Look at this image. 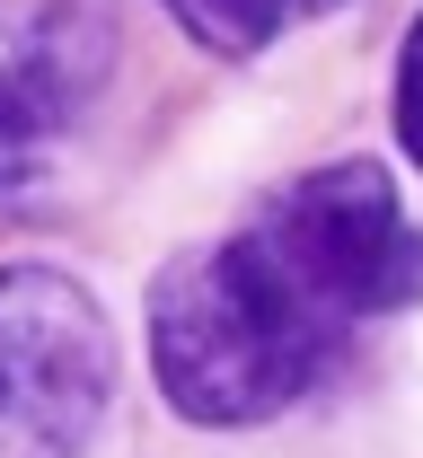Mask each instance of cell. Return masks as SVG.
<instances>
[{
    "label": "cell",
    "mask_w": 423,
    "mask_h": 458,
    "mask_svg": "<svg viewBox=\"0 0 423 458\" xmlns=\"http://www.w3.org/2000/svg\"><path fill=\"white\" fill-rule=\"evenodd\" d=\"M397 141L423 168V9L406 18V45H397Z\"/></svg>",
    "instance_id": "8992f818"
},
{
    "label": "cell",
    "mask_w": 423,
    "mask_h": 458,
    "mask_svg": "<svg viewBox=\"0 0 423 458\" xmlns=\"http://www.w3.org/2000/svg\"><path fill=\"white\" fill-rule=\"evenodd\" d=\"M115 397L97 291L62 265H0V458H80Z\"/></svg>",
    "instance_id": "7a4b0ae2"
},
{
    "label": "cell",
    "mask_w": 423,
    "mask_h": 458,
    "mask_svg": "<svg viewBox=\"0 0 423 458\" xmlns=\"http://www.w3.org/2000/svg\"><path fill=\"white\" fill-rule=\"evenodd\" d=\"M423 300V229L379 159L274 185L230 238L185 247L150 283V379L203 432L274 423L317 397L370 318Z\"/></svg>",
    "instance_id": "6da1fadb"
},
{
    "label": "cell",
    "mask_w": 423,
    "mask_h": 458,
    "mask_svg": "<svg viewBox=\"0 0 423 458\" xmlns=\"http://www.w3.org/2000/svg\"><path fill=\"white\" fill-rule=\"evenodd\" d=\"M0 45L9 62L89 98L115 62V18H106V0H0Z\"/></svg>",
    "instance_id": "3957f363"
},
{
    "label": "cell",
    "mask_w": 423,
    "mask_h": 458,
    "mask_svg": "<svg viewBox=\"0 0 423 458\" xmlns=\"http://www.w3.org/2000/svg\"><path fill=\"white\" fill-rule=\"evenodd\" d=\"M159 9L177 18L203 54H221V62H256L274 36H292V27L326 18V9H344V0H159Z\"/></svg>",
    "instance_id": "5b68a950"
},
{
    "label": "cell",
    "mask_w": 423,
    "mask_h": 458,
    "mask_svg": "<svg viewBox=\"0 0 423 458\" xmlns=\"http://www.w3.org/2000/svg\"><path fill=\"white\" fill-rule=\"evenodd\" d=\"M80 114V98L62 89V80H45V71H27V62L0 54V203H18L36 176H45V159H54L62 123Z\"/></svg>",
    "instance_id": "277c9868"
}]
</instances>
